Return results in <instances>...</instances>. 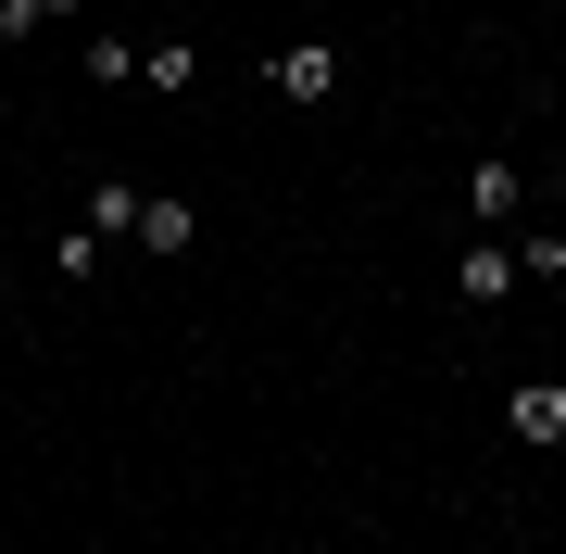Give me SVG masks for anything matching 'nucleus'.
I'll return each mask as SVG.
<instances>
[{
    "label": "nucleus",
    "mask_w": 566,
    "mask_h": 554,
    "mask_svg": "<svg viewBox=\"0 0 566 554\" xmlns=\"http://www.w3.org/2000/svg\"><path fill=\"white\" fill-rule=\"evenodd\" d=\"M327 88H340V51H327V39H290V51H277V102H303V114H315Z\"/></svg>",
    "instance_id": "f257e3e1"
},
{
    "label": "nucleus",
    "mask_w": 566,
    "mask_h": 554,
    "mask_svg": "<svg viewBox=\"0 0 566 554\" xmlns=\"http://www.w3.org/2000/svg\"><path fill=\"white\" fill-rule=\"evenodd\" d=\"M516 202H528V177H516V165H479V177H465V215H479V227H504Z\"/></svg>",
    "instance_id": "f03ea898"
},
{
    "label": "nucleus",
    "mask_w": 566,
    "mask_h": 554,
    "mask_svg": "<svg viewBox=\"0 0 566 554\" xmlns=\"http://www.w3.org/2000/svg\"><path fill=\"white\" fill-rule=\"evenodd\" d=\"M504 416H516V441H566V390H554V378H528Z\"/></svg>",
    "instance_id": "7ed1b4c3"
},
{
    "label": "nucleus",
    "mask_w": 566,
    "mask_h": 554,
    "mask_svg": "<svg viewBox=\"0 0 566 554\" xmlns=\"http://www.w3.org/2000/svg\"><path fill=\"white\" fill-rule=\"evenodd\" d=\"M88 240H139V189H126V177L88 189Z\"/></svg>",
    "instance_id": "20e7f679"
},
{
    "label": "nucleus",
    "mask_w": 566,
    "mask_h": 554,
    "mask_svg": "<svg viewBox=\"0 0 566 554\" xmlns=\"http://www.w3.org/2000/svg\"><path fill=\"white\" fill-rule=\"evenodd\" d=\"M453 290H465V303H504V290H516V265H504V240H479V252H465V265H453Z\"/></svg>",
    "instance_id": "39448f33"
},
{
    "label": "nucleus",
    "mask_w": 566,
    "mask_h": 554,
    "mask_svg": "<svg viewBox=\"0 0 566 554\" xmlns=\"http://www.w3.org/2000/svg\"><path fill=\"white\" fill-rule=\"evenodd\" d=\"M139 252H189V202H139Z\"/></svg>",
    "instance_id": "423d86ee"
},
{
    "label": "nucleus",
    "mask_w": 566,
    "mask_h": 554,
    "mask_svg": "<svg viewBox=\"0 0 566 554\" xmlns=\"http://www.w3.org/2000/svg\"><path fill=\"white\" fill-rule=\"evenodd\" d=\"M189 76H202V63H189L177 39H151V51H139V88H189Z\"/></svg>",
    "instance_id": "0eeeda50"
},
{
    "label": "nucleus",
    "mask_w": 566,
    "mask_h": 554,
    "mask_svg": "<svg viewBox=\"0 0 566 554\" xmlns=\"http://www.w3.org/2000/svg\"><path fill=\"white\" fill-rule=\"evenodd\" d=\"M76 0H0V39H39V25H63Z\"/></svg>",
    "instance_id": "6e6552de"
}]
</instances>
